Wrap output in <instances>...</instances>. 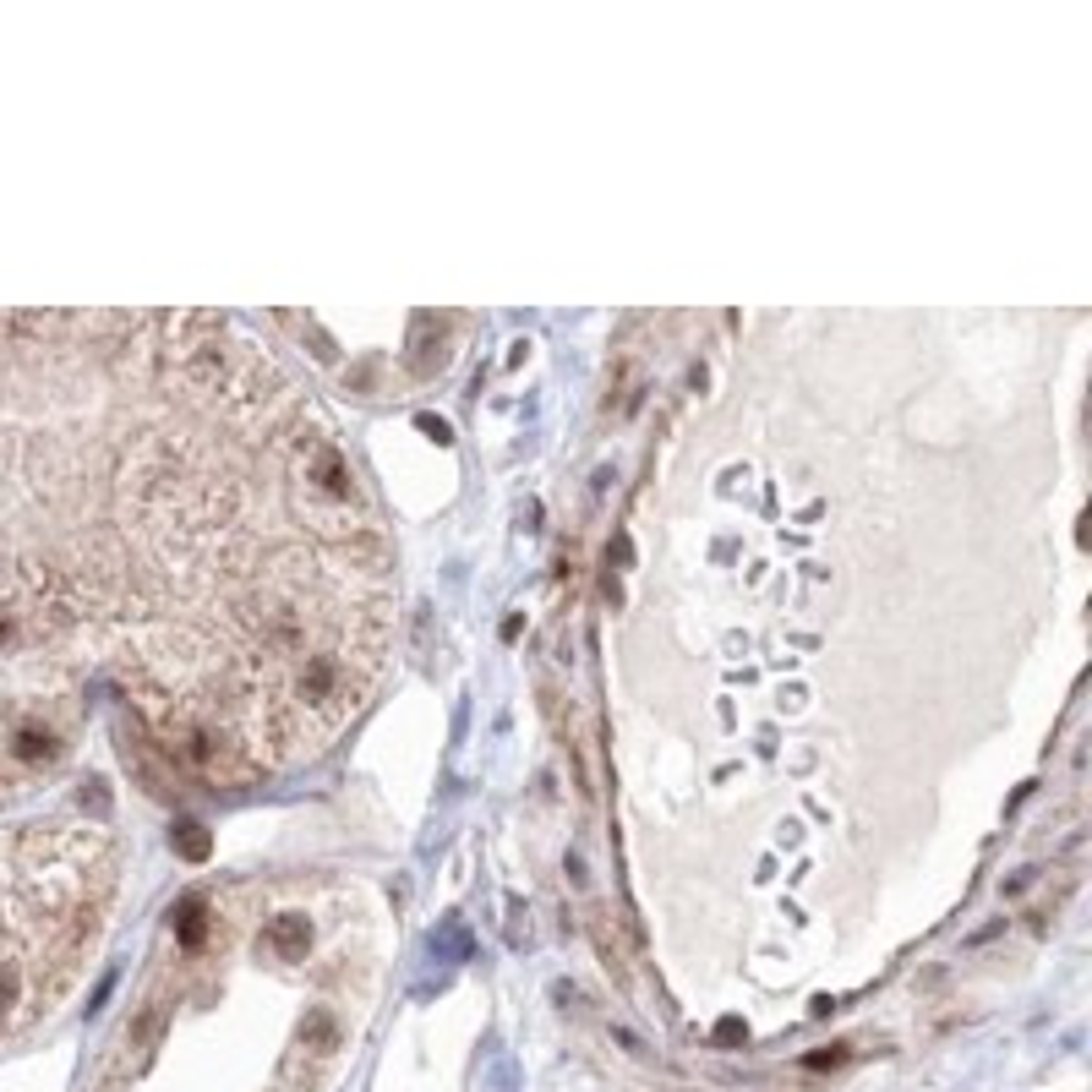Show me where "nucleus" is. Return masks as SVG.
Segmentation results:
<instances>
[{
	"instance_id": "3",
	"label": "nucleus",
	"mask_w": 1092,
	"mask_h": 1092,
	"mask_svg": "<svg viewBox=\"0 0 1092 1092\" xmlns=\"http://www.w3.org/2000/svg\"><path fill=\"white\" fill-rule=\"evenodd\" d=\"M175 939H181L186 951H197L202 939H208V901H202V896H192V901L175 907Z\"/></svg>"
},
{
	"instance_id": "2",
	"label": "nucleus",
	"mask_w": 1092,
	"mask_h": 1092,
	"mask_svg": "<svg viewBox=\"0 0 1092 1092\" xmlns=\"http://www.w3.org/2000/svg\"><path fill=\"white\" fill-rule=\"evenodd\" d=\"M268 951L285 956V962H295V956H306V918H295V912H285V918L268 923Z\"/></svg>"
},
{
	"instance_id": "1",
	"label": "nucleus",
	"mask_w": 1092,
	"mask_h": 1092,
	"mask_svg": "<svg viewBox=\"0 0 1092 1092\" xmlns=\"http://www.w3.org/2000/svg\"><path fill=\"white\" fill-rule=\"evenodd\" d=\"M115 891V841L93 825H22L0 835V1037L22 1032L72 989Z\"/></svg>"
}]
</instances>
